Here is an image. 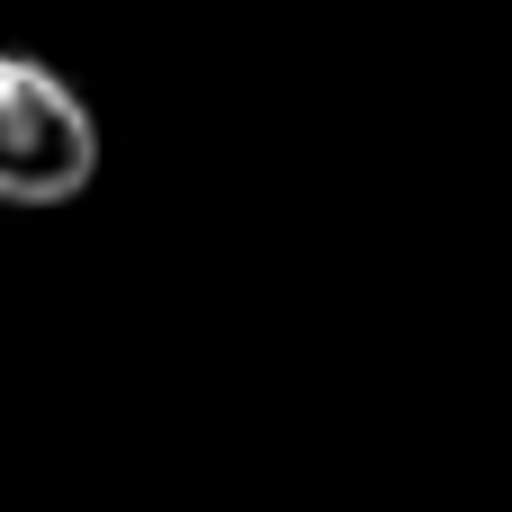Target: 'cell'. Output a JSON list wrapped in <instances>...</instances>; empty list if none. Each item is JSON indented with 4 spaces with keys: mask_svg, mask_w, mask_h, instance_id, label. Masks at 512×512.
Segmentation results:
<instances>
[{
    "mask_svg": "<svg viewBox=\"0 0 512 512\" xmlns=\"http://www.w3.org/2000/svg\"><path fill=\"white\" fill-rule=\"evenodd\" d=\"M90 180H99L90 99L36 54H0V207H72Z\"/></svg>",
    "mask_w": 512,
    "mask_h": 512,
    "instance_id": "1",
    "label": "cell"
}]
</instances>
